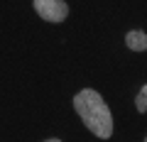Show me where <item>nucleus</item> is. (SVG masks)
Masks as SVG:
<instances>
[{
	"label": "nucleus",
	"instance_id": "nucleus-1",
	"mask_svg": "<svg viewBox=\"0 0 147 142\" xmlns=\"http://www.w3.org/2000/svg\"><path fill=\"white\" fill-rule=\"evenodd\" d=\"M74 108H76V113L81 115L84 125L88 127L96 137L108 140V137L113 135V115H110L105 100L100 98L96 91L84 88L81 93H76L74 96Z\"/></svg>",
	"mask_w": 147,
	"mask_h": 142
},
{
	"label": "nucleus",
	"instance_id": "nucleus-2",
	"mask_svg": "<svg viewBox=\"0 0 147 142\" xmlns=\"http://www.w3.org/2000/svg\"><path fill=\"white\" fill-rule=\"evenodd\" d=\"M34 10L47 22H61L69 15V5L64 0H34Z\"/></svg>",
	"mask_w": 147,
	"mask_h": 142
},
{
	"label": "nucleus",
	"instance_id": "nucleus-3",
	"mask_svg": "<svg viewBox=\"0 0 147 142\" xmlns=\"http://www.w3.org/2000/svg\"><path fill=\"white\" fill-rule=\"evenodd\" d=\"M125 44L130 49H135V52H145L147 49V34L142 30H132L125 34Z\"/></svg>",
	"mask_w": 147,
	"mask_h": 142
},
{
	"label": "nucleus",
	"instance_id": "nucleus-4",
	"mask_svg": "<svg viewBox=\"0 0 147 142\" xmlns=\"http://www.w3.org/2000/svg\"><path fill=\"white\" fill-rule=\"evenodd\" d=\"M135 105H137L140 113H147V86L140 88V93H137V98H135Z\"/></svg>",
	"mask_w": 147,
	"mask_h": 142
},
{
	"label": "nucleus",
	"instance_id": "nucleus-5",
	"mask_svg": "<svg viewBox=\"0 0 147 142\" xmlns=\"http://www.w3.org/2000/svg\"><path fill=\"white\" fill-rule=\"evenodd\" d=\"M47 142H61V140H47Z\"/></svg>",
	"mask_w": 147,
	"mask_h": 142
},
{
	"label": "nucleus",
	"instance_id": "nucleus-6",
	"mask_svg": "<svg viewBox=\"0 0 147 142\" xmlns=\"http://www.w3.org/2000/svg\"><path fill=\"white\" fill-rule=\"evenodd\" d=\"M145 142H147V140H145Z\"/></svg>",
	"mask_w": 147,
	"mask_h": 142
}]
</instances>
